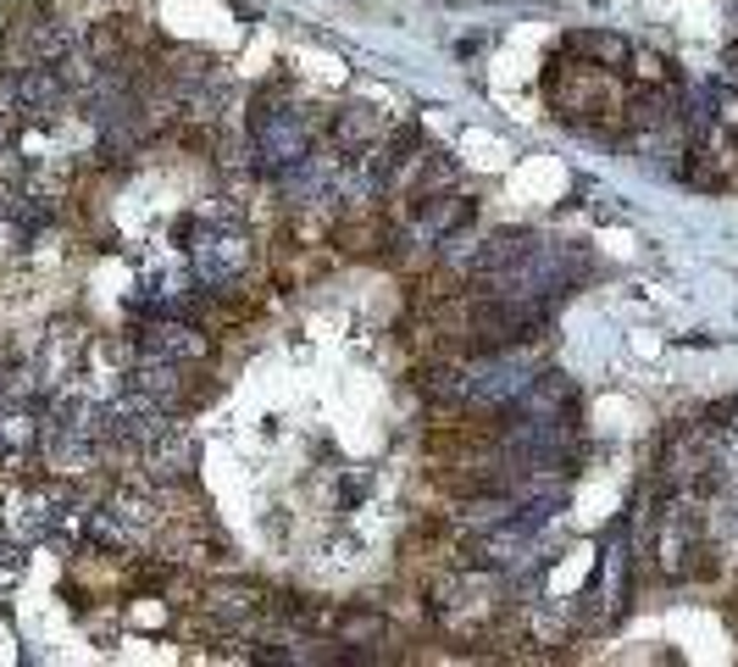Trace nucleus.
<instances>
[{
  "label": "nucleus",
  "mask_w": 738,
  "mask_h": 667,
  "mask_svg": "<svg viewBox=\"0 0 738 667\" xmlns=\"http://www.w3.org/2000/svg\"><path fill=\"white\" fill-rule=\"evenodd\" d=\"M245 267H250V239H245L239 228H223V234L206 228V239L195 245V273H200V284L223 290V284H234V279L245 273Z\"/></svg>",
  "instance_id": "f257e3e1"
},
{
  "label": "nucleus",
  "mask_w": 738,
  "mask_h": 667,
  "mask_svg": "<svg viewBox=\"0 0 738 667\" xmlns=\"http://www.w3.org/2000/svg\"><path fill=\"white\" fill-rule=\"evenodd\" d=\"M139 345H144V356H162V362H200L206 356V334L184 318H156L139 334Z\"/></svg>",
  "instance_id": "f03ea898"
},
{
  "label": "nucleus",
  "mask_w": 738,
  "mask_h": 667,
  "mask_svg": "<svg viewBox=\"0 0 738 667\" xmlns=\"http://www.w3.org/2000/svg\"><path fill=\"white\" fill-rule=\"evenodd\" d=\"M334 140H339V151H367L372 140H383V117H378L372 106H350V111L334 122Z\"/></svg>",
  "instance_id": "7ed1b4c3"
},
{
  "label": "nucleus",
  "mask_w": 738,
  "mask_h": 667,
  "mask_svg": "<svg viewBox=\"0 0 738 667\" xmlns=\"http://www.w3.org/2000/svg\"><path fill=\"white\" fill-rule=\"evenodd\" d=\"M566 51H588L600 62H628V45L617 34H566Z\"/></svg>",
  "instance_id": "20e7f679"
},
{
  "label": "nucleus",
  "mask_w": 738,
  "mask_h": 667,
  "mask_svg": "<svg viewBox=\"0 0 738 667\" xmlns=\"http://www.w3.org/2000/svg\"><path fill=\"white\" fill-rule=\"evenodd\" d=\"M217 617H245V612H256V590H245V584H223V590H211V601H206Z\"/></svg>",
  "instance_id": "39448f33"
},
{
  "label": "nucleus",
  "mask_w": 738,
  "mask_h": 667,
  "mask_svg": "<svg viewBox=\"0 0 738 667\" xmlns=\"http://www.w3.org/2000/svg\"><path fill=\"white\" fill-rule=\"evenodd\" d=\"M732 429H738V423H732Z\"/></svg>",
  "instance_id": "423d86ee"
}]
</instances>
